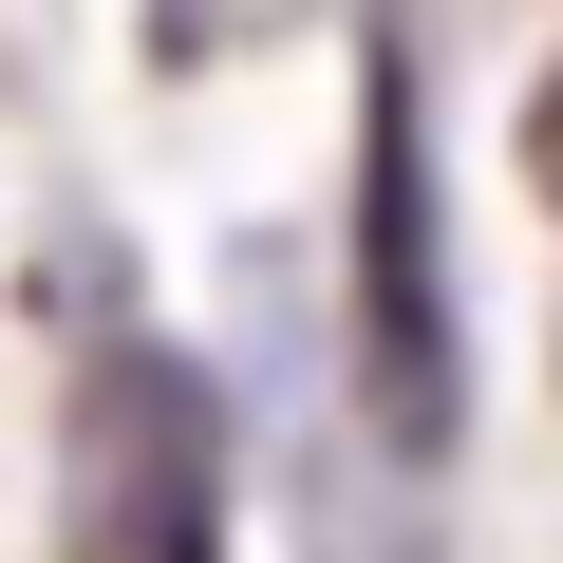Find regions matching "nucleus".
<instances>
[{
    "mask_svg": "<svg viewBox=\"0 0 563 563\" xmlns=\"http://www.w3.org/2000/svg\"><path fill=\"white\" fill-rule=\"evenodd\" d=\"M357 357H376V413L432 451L470 376H451V282H432V151H413L395 76H376V132H357Z\"/></svg>",
    "mask_w": 563,
    "mask_h": 563,
    "instance_id": "obj_2",
    "label": "nucleus"
},
{
    "mask_svg": "<svg viewBox=\"0 0 563 563\" xmlns=\"http://www.w3.org/2000/svg\"><path fill=\"white\" fill-rule=\"evenodd\" d=\"M526 169L563 188V57H544V113H526Z\"/></svg>",
    "mask_w": 563,
    "mask_h": 563,
    "instance_id": "obj_3",
    "label": "nucleus"
},
{
    "mask_svg": "<svg viewBox=\"0 0 563 563\" xmlns=\"http://www.w3.org/2000/svg\"><path fill=\"white\" fill-rule=\"evenodd\" d=\"M57 563H225V413L188 357L113 339L57 432Z\"/></svg>",
    "mask_w": 563,
    "mask_h": 563,
    "instance_id": "obj_1",
    "label": "nucleus"
}]
</instances>
